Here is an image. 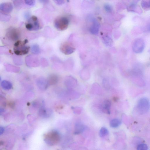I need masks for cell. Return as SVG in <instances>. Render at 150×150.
Wrapping results in <instances>:
<instances>
[{"mask_svg":"<svg viewBox=\"0 0 150 150\" xmlns=\"http://www.w3.org/2000/svg\"><path fill=\"white\" fill-rule=\"evenodd\" d=\"M28 40H25L23 41L18 40L14 44V51L17 56L25 55L29 52L30 49L29 46H26Z\"/></svg>","mask_w":150,"mask_h":150,"instance_id":"1","label":"cell"},{"mask_svg":"<svg viewBox=\"0 0 150 150\" xmlns=\"http://www.w3.org/2000/svg\"><path fill=\"white\" fill-rule=\"evenodd\" d=\"M60 135L58 132L52 130L47 133L44 136V140L47 144L50 146L55 145L59 141Z\"/></svg>","mask_w":150,"mask_h":150,"instance_id":"2","label":"cell"},{"mask_svg":"<svg viewBox=\"0 0 150 150\" xmlns=\"http://www.w3.org/2000/svg\"><path fill=\"white\" fill-rule=\"evenodd\" d=\"M69 23L68 19L65 16H59L54 20L55 27L59 31H63L68 28Z\"/></svg>","mask_w":150,"mask_h":150,"instance_id":"3","label":"cell"},{"mask_svg":"<svg viewBox=\"0 0 150 150\" xmlns=\"http://www.w3.org/2000/svg\"><path fill=\"white\" fill-rule=\"evenodd\" d=\"M26 27L30 31H37L40 28V23L39 19L36 16H33L28 19L26 23Z\"/></svg>","mask_w":150,"mask_h":150,"instance_id":"4","label":"cell"},{"mask_svg":"<svg viewBox=\"0 0 150 150\" xmlns=\"http://www.w3.org/2000/svg\"><path fill=\"white\" fill-rule=\"evenodd\" d=\"M137 110L140 114H144L148 112L150 108V103L148 99L143 98L138 102Z\"/></svg>","mask_w":150,"mask_h":150,"instance_id":"5","label":"cell"},{"mask_svg":"<svg viewBox=\"0 0 150 150\" xmlns=\"http://www.w3.org/2000/svg\"><path fill=\"white\" fill-rule=\"evenodd\" d=\"M20 36V33L17 28L11 27L7 30L5 37L8 40L13 41H18Z\"/></svg>","mask_w":150,"mask_h":150,"instance_id":"6","label":"cell"},{"mask_svg":"<svg viewBox=\"0 0 150 150\" xmlns=\"http://www.w3.org/2000/svg\"><path fill=\"white\" fill-rule=\"evenodd\" d=\"M145 46V42L141 38H138L133 43V50L135 53H141L143 51Z\"/></svg>","mask_w":150,"mask_h":150,"instance_id":"7","label":"cell"},{"mask_svg":"<svg viewBox=\"0 0 150 150\" xmlns=\"http://www.w3.org/2000/svg\"><path fill=\"white\" fill-rule=\"evenodd\" d=\"M60 50L62 53L68 55L73 53L75 51V49L70 43L65 42L61 45Z\"/></svg>","mask_w":150,"mask_h":150,"instance_id":"8","label":"cell"},{"mask_svg":"<svg viewBox=\"0 0 150 150\" xmlns=\"http://www.w3.org/2000/svg\"><path fill=\"white\" fill-rule=\"evenodd\" d=\"M26 63L28 66H35L39 65V61L37 57L34 55H29L25 58Z\"/></svg>","mask_w":150,"mask_h":150,"instance_id":"9","label":"cell"},{"mask_svg":"<svg viewBox=\"0 0 150 150\" xmlns=\"http://www.w3.org/2000/svg\"><path fill=\"white\" fill-rule=\"evenodd\" d=\"M13 7L12 4L10 2H5L0 5V10L1 12L8 13L13 11Z\"/></svg>","mask_w":150,"mask_h":150,"instance_id":"10","label":"cell"},{"mask_svg":"<svg viewBox=\"0 0 150 150\" xmlns=\"http://www.w3.org/2000/svg\"><path fill=\"white\" fill-rule=\"evenodd\" d=\"M53 113L51 109L45 108L44 106L40 107L39 111V116L43 118H47L50 116Z\"/></svg>","mask_w":150,"mask_h":150,"instance_id":"11","label":"cell"},{"mask_svg":"<svg viewBox=\"0 0 150 150\" xmlns=\"http://www.w3.org/2000/svg\"><path fill=\"white\" fill-rule=\"evenodd\" d=\"M37 84L38 86L40 89L43 90L47 88L49 85L47 80L43 78H40L37 79Z\"/></svg>","mask_w":150,"mask_h":150,"instance_id":"12","label":"cell"},{"mask_svg":"<svg viewBox=\"0 0 150 150\" xmlns=\"http://www.w3.org/2000/svg\"><path fill=\"white\" fill-rule=\"evenodd\" d=\"M111 104V101L109 100H105L104 101L102 108V111L104 113L108 114L110 113Z\"/></svg>","mask_w":150,"mask_h":150,"instance_id":"13","label":"cell"},{"mask_svg":"<svg viewBox=\"0 0 150 150\" xmlns=\"http://www.w3.org/2000/svg\"><path fill=\"white\" fill-rule=\"evenodd\" d=\"M85 129V126L82 123H78L75 126L74 134L78 135L84 131Z\"/></svg>","mask_w":150,"mask_h":150,"instance_id":"14","label":"cell"},{"mask_svg":"<svg viewBox=\"0 0 150 150\" xmlns=\"http://www.w3.org/2000/svg\"><path fill=\"white\" fill-rule=\"evenodd\" d=\"M99 25L97 21L95 20L93 21L92 25L90 28V32L93 34H97L99 32Z\"/></svg>","mask_w":150,"mask_h":150,"instance_id":"15","label":"cell"},{"mask_svg":"<svg viewBox=\"0 0 150 150\" xmlns=\"http://www.w3.org/2000/svg\"><path fill=\"white\" fill-rule=\"evenodd\" d=\"M58 80V76L55 74H52L50 75L47 80L50 85H54L56 84Z\"/></svg>","mask_w":150,"mask_h":150,"instance_id":"16","label":"cell"},{"mask_svg":"<svg viewBox=\"0 0 150 150\" xmlns=\"http://www.w3.org/2000/svg\"><path fill=\"white\" fill-rule=\"evenodd\" d=\"M1 85L3 89L7 90L10 89L13 87L11 83L6 80L2 81L1 83Z\"/></svg>","mask_w":150,"mask_h":150,"instance_id":"17","label":"cell"},{"mask_svg":"<svg viewBox=\"0 0 150 150\" xmlns=\"http://www.w3.org/2000/svg\"><path fill=\"white\" fill-rule=\"evenodd\" d=\"M11 16L7 13L1 12L0 13V20L3 22H7L10 20Z\"/></svg>","mask_w":150,"mask_h":150,"instance_id":"18","label":"cell"},{"mask_svg":"<svg viewBox=\"0 0 150 150\" xmlns=\"http://www.w3.org/2000/svg\"><path fill=\"white\" fill-rule=\"evenodd\" d=\"M31 51L32 53L35 55L39 54L40 52V49L39 45L35 44L33 45L31 47Z\"/></svg>","mask_w":150,"mask_h":150,"instance_id":"19","label":"cell"},{"mask_svg":"<svg viewBox=\"0 0 150 150\" xmlns=\"http://www.w3.org/2000/svg\"><path fill=\"white\" fill-rule=\"evenodd\" d=\"M121 124V121L119 119L115 118L112 120L110 123L111 127L113 128H117Z\"/></svg>","mask_w":150,"mask_h":150,"instance_id":"20","label":"cell"},{"mask_svg":"<svg viewBox=\"0 0 150 150\" xmlns=\"http://www.w3.org/2000/svg\"><path fill=\"white\" fill-rule=\"evenodd\" d=\"M11 51L8 47L2 46L0 47V53L1 54H10Z\"/></svg>","mask_w":150,"mask_h":150,"instance_id":"21","label":"cell"},{"mask_svg":"<svg viewBox=\"0 0 150 150\" xmlns=\"http://www.w3.org/2000/svg\"><path fill=\"white\" fill-rule=\"evenodd\" d=\"M142 8L145 9H150V1H142L141 3Z\"/></svg>","mask_w":150,"mask_h":150,"instance_id":"22","label":"cell"},{"mask_svg":"<svg viewBox=\"0 0 150 150\" xmlns=\"http://www.w3.org/2000/svg\"><path fill=\"white\" fill-rule=\"evenodd\" d=\"M109 131L105 127H102L99 131V136L101 137H103L108 134Z\"/></svg>","mask_w":150,"mask_h":150,"instance_id":"23","label":"cell"},{"mask_svg":"<svg viewBox=\"0 0 150 150\" xmlns=\"http://www.w3.org/2000/svg\"><path fill=\"white\" fill-rule=\"evenodd\" d=\"M138 7L136 4H130V5L128 7V10L129 11H132L133 12L137 11V9H138Z\"/></svg>","mask_w":150,"mask_h":150,"instance_id":"24","label":"cell"},{"mask_svg":"<svg viewBox=\"0 0 150 150\" xmlns=\"http://www.w3.org/2000/svg\"><path fill=\"white\" fill-rule=\"evenodd\" d=\"M13 59L14 62L16 64H21L22 63V59L20 57L18 56H14Z\"/></svg>","mask_w":150,"mask_h":150,"instance_id":"25","label":"cell"},{"mask_svg":"<svg viewBox=\"0 0 150 150\" xmlns=\"http://www.w3.org/2000/svg\"><path fill=\"white\" fill-rule=\"evenodd\" d=\"M148 147L146 144H140L138 146L137 148V150H147Z\"/></svg>","mask_w":150,"mask_h":150,"instance_id":"26","label":"cell"},{"mask_svg":"<svg viewBox=\"0 0 150 150\" xmlns=\"http://www.w3.org/2000/svg\"><path fill=\"white\" fill-rule=\"evenodd\" d=\"M13 2L14 5L17 8H20L22 6L23 3V1H14Z\"/></svg>","mask_w":150,"mask_h":150,"instance_id":"27","label":"cell"},{"mask_svg":"<svg viewBox=\"0 0 150 150\" xmlns=\"http://www.w3.org/2000/svg\"><path fill=\"white\" fill-rule=\"evenodd\" d=\"M25 2L26 4L29 6H33L35 4V1L33 0H27L25 1Z\"/></svg>","mask_w":150,"mask_h":150,"instance_id":"28","label":"cell"},{"mask_svg":"<svg viewBox=\"0 0 150 150\" xmlns=\"http://www.w3.org/2000/svg\"><path fill=\"white\" fill-rule=\"evenodd\" d=\"M104 8L106 11H107L108 12H111L112 10V8L110 5L108 4H105Z\"/></svg>","mask_w":150,"mask_h":150,"instance_id":"29","label":"cell"},{"mask_svg":"<svg viewBox=\"0 0 150 150\" xmlns=\"http://www.w3.org/2000/svg\"><path fill=\"white\" fill-rule=\"evenodd\" d=\"M54 1L56 4L58 5H61L65 3V1H62V0H55Z\"/></svg>","mask_w":150,"mask_h":150,"instance_id":"30","label":"cell"},{"mask_svg":"<svg viewBox=\"0 0 150 150\" xmlns=\"http://www.w3.org/2000/svg\"><path fill=\"white\" fill-rule=\"evenodd\" d=\"M40 3H41L43 4H46L49 2V1L48 0H40L39 1Z\"/></svg>","mask_w":150,"mask_h":150,"instance_id":"31","label":"cell"},{"mask_svg":"<svg viewBox=\"0 0 150 150\" xmlns=\"http://www.w3.org/2000/svg\"><path fill=\"white\" fill-rule=\"evenodd\" d=\"M4 131V129L3 127H0V135H1L3 134Z\"/></svg>","mask_w":150,"mask_h":150,"instance_id":"32","label":"cell"},{"mask_svg":"<svg viewBox=\"0 0 150 150\" xmlns=\"http://www.w3.org/2000/svg\"><path fill=\"white\" fill-rule=\"evenodd\" d=\"M147 29H148V30L150 32V23H149V24L148 26V28H147Z\"/></svg>","mask_w":150,"mask_h":150,"instance_id":"33","label":"cell"}]
</instances>
